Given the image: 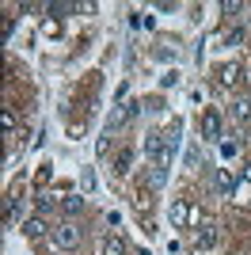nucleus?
<instances>
[{"label": "nucleus", "mask_w": 251, "mask_h": 255, "mask_svg": "<svg viewBox=\"0 0 251 255\" xmlns=\"http://www.w3.org/2000/svg\"><path fill=\"white\" fill-rule=\"evenodd\" d=\"M53 240H57V248H65V252L80 248V225H76V221L57 225V229H53Z\"/></svg>", "instance_id": "1"}, {"label": "nucleus", "mask_w": 251, "mask_h": 255, "mask_svg": "<svg viewBox=\"0 0 251 255\" xmlns=\"http://www.w3.org/2000/svg\"><path fill=\"white\" fill-rule=\"evenodd\" d=\"M137 111H141V103H122L115 111V115H111V122H107V133H115V129H122L126 122H129V118L137 115Z\"/></svg>", "instance_id": "2"}, {"label": "nucleus", "mask_w": 251, "mask_h": 255, "mask_svg": "<svg viewBox=\"0 0 251 255\" xmlns=\"http://www.w3.org/2000/svg\"><path fill=\"white\" fill-rule=\"evenodd\" d=\"M221 137V115L217 111H206L202 115V141H217Z\"/></svg>", "instance_id": "3"}, {"label": "nucleus", "mask_w": 251, "mask_h": 255, "mask_svg": "<svg viewBox=\"0 0 251 255\" xmlns=\"http://www.w3.org/2000/svg\"><path fill=\"white\" fill-rule=\"evenodd\" d=\"M213 244H217V229H213V225L194 229V248H198V252H206V248H213Z\"/></svg>", "instance_id": "4"}, {"label": "nucleus", "mask_w": 251, "mask_h": 255, "mask_svg": "<svg viewBox=\"0 0 251 255\" xmlns=\"http://www.w3.org/2000/svg\"><path fill=\"white\" fill-rule=\"evenodd\" d=\"M171 225H179V229H183V225H190V206L187 202H171Z\"/></svg>", "instance_id": "5"}, {"label": "nucleus", "mask_w": 251, "mask_h": 255, "mask_svg": "<svg viewBox=\"0 0 251 255\" xmlns=\"http://www.w3.org/2000/svg\"><path fill=\"white\" fill-rule=\"evenodd\" d=\"M145 183H148V187H152V191H160V187H164V183H167V171L160 168V164H152V168L145 171Z\"/></svg>", "instance_id": "6"}, {"label": "nucleus", "mask_w": 251, "mask_h": 255, "mask_svg": "<svg viewBox=\"0 0 251 255\" xmlns=\"http://www.w3.org/2000/svg\"><path fill=\"white\" fill-rule=\"evenodd\" d=\"M217 76H221V84H236V80H240V65H236V61H232V65H221V69H217Z\"/></svg>", "instance_id": "7"}, {"label": "nucleus", "mask_w": 251, "mask_h": 255, "mask_svg": "<svg viewBox=\"0 0 251 255\" xmlns=\"http://www.w3.org/2000/svg\"><path fill=\"white\" fill-rule=\"evenodd\" d=\"M103 255H126V240L122 236H107L103 240Z\"/></svg>", "instance_id": "8"}, {"label": "nucleus", "mask_w": 251, "mask_h": 255, "mask_svg": "<svg viewBox=\"0 0 251 255\" xmlns=\"http://www.w3.org/2000/svg\"><path fill=\"white\" fill-rule=\"evenodd\" d=\"M129 168H133V149H122V152H118V160H115V171H118V175H126Z\"/></svg>", "instance_id": "9"}, {"label": "nucleus", "mask_w": 251, "mask_h": 255, "mask_svg": "<svg viewBox=\"0 0 251 255\" xmlns=\"http://www.w3.org/2000/svg\"><path fill=\"white\" fill-rule=\"evenodd\" d=\"M61 210L69 213V217H76V213L84 210V198H80V194H65V202H61Z\"/></svg>", "instance_id": "10"}, {"label": "nucleus", "mask_w": 251, "mask_h": 255, "mask_svg": "<svg viewBox=\"0 0 251 255\" xmlns=\"http://www.w3.org/2000/svg\"><path fill=\"white\" fill-rule=\"evenodd\" d=\"M217 191H221V194H232V191H236V179H232V171H217Z\"/></svg>", "instance_id": "11"}, {"label": "nucleus", "mask_w": 251, "mask_h": 255, "mask_svg": "<svg viewBox=\"0 0 251 255\" xmlns=\"http://www.w3.org/2000/svg\"><path fill=\"white\" fill-rule=\"evenodd\" d=\"M232 118L236 122H251V99H240V103L232 107Z\"/></svg>", "instance_id": "12"}, {"label": "nucleus", "mask_w": 251, "mask_h": 255, "mask_svg": "<svg viewBox=\"0 0 251 255\" xmlns=\"http://www.w3.org/2000/svg\"><path fill=\"white\" fill-rule=\"evenodd\" d=\"M23 233H27V236H34V240H38V236L46 233V221H42V217H31V221L23 225Z\"/></svg>", "instance_id": "13"}, {"label": "nucleus", "mask_w": 251, "mask_h": 255, "mask_svg": "<svg viewBox=\"0 0 251 255\" xmlns=\"http://www.w3.org/2000/svg\"><path fill=\"white\" fill-rule=\"evenodd\" d=\"M42 34H50V38H53V34H61V23H57V19H42Z\"/></svg>", "instance_id": "14"}, {"label": "nucleus", "mask_w": 251, "mask_h": 255, "mask_svg": "<svg viewBox=\"0 0 251 255\" xmlns=\"http://www.w3.org/2000/svg\"><path fill=\"white\" fill-rule=\"evenodd\" d=\"M244 42V31H240V27H236V31H229V34H225V46H240Z\"/></svg>", "instance_id": "15"}, {"label": "nucleus", "mask_w": 251, "mask_h": 255, "mask_svg": "<svg viewBox=\"0 0 251 255\" xmlns=\"http://www.w3.org/2000/svg\"><path fill=\"white\" fill-rule=\"evenodd\" d=\"M187 168H198V145H190V149H187Z\"/></svg>", "instance_id": "16"}, {"label": "nucleus", "mask_w": 251, "mask_h": 255, "mask_svg": "<svg viewBox=\"0 0 251 255\" xmlns=\"http://www.w3.org/2000/svg\"><path fill=\"white\" fill-rule=\"evenodd\" d=\"M236 149H240V141H225V145H221V152H225V156H236Z\"/></svg>", "instance_id": "17"}, {"label": "nucleus", "mask_w": 251, "mask_h": 255, "mask_svg": "<svg viewBox=\"0 0 251 255\" xmlns=\"http://www.w3.org/2000/svg\"><path fill=\"white\" fill-rule=\"evenodd\" d=\"M4 129H8V133H11V129H15V115H11L8 107H4Z\"/></svg>", "instance_id": "18"}, {"label": "nucleus", "mask_w": 251, "mask_h": 255, "mask_svg": "<svg viewBox=\"0 0 251 255\" xmlns=\"http://www.w3.org/2000/svg\"><path fill=\"white\" fill-rule=\"evenodd\" d=\"M236 194H240V202H248V198H251V183H240V187H236Z\"/></svg>", "instance_id": "19"}]
</instances>
